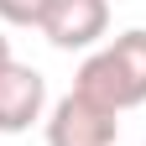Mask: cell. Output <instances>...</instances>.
Listing matches in <instances>:
<instances>
[{"instance_id":"obj_1","label":"cell","mask_w":146,"mask_h":146,"mask_svg":"<svg viewBox=\"0 0 146 146\" xmlns=\"http://www.w3.org/2000/svg\"><path fill=\"white\" fill-rule=\"evenodd\" d=\"M73 94H84L110 115L146 104V26H131L99 52H89L73 73Z\"/></svg>"},{"instance_id":"obj_2","label":"cell","mask_w":146,"mask_h":146,"mask_svg":"<svg viewBox=\"0 0 146 146\" xmlns=\"http://www.w3.org/2000/svg\"><path fill=\"white\" fill-rule=\"evenodd\" d=\"M36 31L58 52H84L110 31V0H47Z\"/></svg>"},{"instance_id":"obj_3","label":"cell","mask_w":146,"mask_h":146,"mask_svg":"<svg viewBox=\"0 0 146 146\" xmlns=\"http://www.w3.org/2000/svg\"><path fill=\"white\" fill-rule=\"evenodd\" d=\"M115 136H120V115L89 104L73 89L47 115V146H115Z\"/></svg>"},{"instance_id":"obj_4","label":"cell","mask_w":146,"mask_h":146,"mask_svg":"<svg viewBox=\"0 0 146 146\" xmlns=\"http://www.w3.org/2000/svg\"><path fill=\"white\" fill-rule=\"evenodd\" d=\"M42 110H47V78L36 68L26 63H5L0 68V131L5 136H21L31 131L36 120H42Z\"/></svg>"},{"instance_id":"obj_5","label":"cell","mask_w":146,"mask_h":146,"mask_svg":"<svg viewBox=\"0 0 146 146\" xmlns=\"http://www.w3.org/2000/svg\"><path fill=\"white\" fill-rule=\"evenodd\" d=\"M47 11V0H0V21L5 26H36Z\"/></svg>"},{"instance_id":"obj_6","label":"cell","mask_w":146,"mask_h":146,"mask_svg":"<svg viewBox=\"0 0 146 146\" xmlns=\"http://www.w3.org/2000/svg\"><path fill=\"white\" fill-rule=\"evenodd\" d=\"M5 63H11V36L0 31V68H5Z\"/></svg>"}]
</instances>
